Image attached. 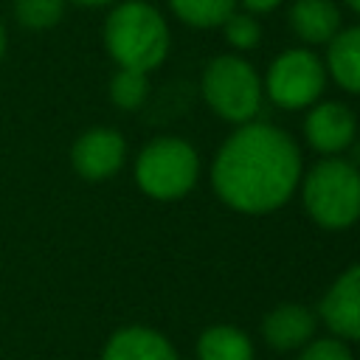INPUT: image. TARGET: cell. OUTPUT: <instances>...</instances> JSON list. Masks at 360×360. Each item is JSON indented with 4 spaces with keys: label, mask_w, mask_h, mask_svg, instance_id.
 <instances>
[{
    "label": "cell",
    "mask_w": 360,
    "mask_h": 360,
    "mask_svg": "<svg viewBox=\"0 0 360 360\" xmlns=\"http://www.w3.org/2000/svg\"><path fill=\"white\" fill-rule=\"evenodd\" d=\"M304 135H307V143L321 155H338L346 146H352L357 135L354 112L340 101L312 104L304 118Z\"/></svg>",
    "instance_id": "cell-9"
},
{
    "label": "cell",
    "mask_w": 360,
    "mask_h": 360,
    "mask_svg": "<svg viewBox=\"0 0 360 360\" xmlns=\"http://www.w3.org/2000/svg\"><path fill=\"white\" fill-rule=\"evenodd\" d=\"M197 177L200 158L194 146L180 138H155L138 152L135 183L152 200H180L194 188Z\"/></svg>",
    "instance_id": "cell-4"
},
{
    "label": "cell",
    "mask_w": 360,
    "mask_h": 360,
    "mask_svg": "<svg viewBox=\"0 0 360 360\" xmlns=\"http://www.w3.org/2000/svg\"><path fill=\"white\" fill-rule=\"evenodd\" d=\"M262 338L276 352H292L315 338V312L304 304H278L262 321Z\"/></svg>",
    "instance_id": "cell-10"
},
{
    "label": "cell",
    "mask_w": 360,
    "mask_h": 360,
    "mask_svg": "<svg viewBox=\"0 0 360 360\" xmlns=\"http://www.w3.org/2000/svg\"><path fill=\"white\" fill-rule=\"evenodd\" d=\"M262 82L250 62L233 53L214 56L202 70V98L219 115L231 124H248L262 107Z\"/></svg>",
    "instance_id": "cell-5"
},
{
    "label": "cell",
    "mask_w": 360,
    "mask_h": 360,
    "mask_svg": "<svg viewBox=\"0 0 360 360\" xmlns=\"http://www.w3.org/2000/svg\"><path fill=\"white\" fill-rule=\"evenodd\" d=\"M68 0H14V20L28 31H48L65 14Z\"/></svg>",
    "instance_id": "cell-17"
},
{
    "label": "cell",
    "mask_w": 360,
    "mask_h": 360,
    "mask_svg": "<svg viewBox=\"0 0 360 360\" xmlns=\"http://www.w3.org/2000/svg\"><path fill=\"white\" fill-rule=\"evenodd\" d=\"M104 48L118 68L155 70L169 53V25L146 0H124L104 20Z\"/></svg>",
    "instance_id": "cell-2"
},
{
    "label": "cell",
    "mask_w": 360,
    "mask_h": 360,
    "mask_svg": "<svg viewBox=\"0 0 360 360\" xmlns=\"http://www.w3.org/2000/svg\"><path fill=\"white\" fill-rule=\"evenodd\" d=\"M326 45H329L326 68H329L332 79L343 90L360 96V25L340 28Z\"/></svg>",
    "instance_id": "cell-13"
},
{
    "label": "cell",
    "mask_w": 360,
    "mask_h": 360,
    "mask_svg": "<svg viewBox=\"0 0 360 360\" xmlns=\"http://www.w3.org/2000/svg\"><path fill=\"white\" fill-rule=\"evenodd\" d=\"M222 31H225V39L236 48V51H250L262 42V25L253 14L248 11H233L225 22H222Z\"/></svg>",
    "instance_id": "cell-18"
},
{
    "label": "cell",
    "mask_w": 360,
    "mask_h": 360,
    "mask_svg": "<svg viewBox=\"0 0 360 360\" xmlns=\"http://www.w3.org/2000/svg\"><path fill=\"white\" fill-rule=\"evenodd\" d=\"M301 183V152L273 124H239L211 163L217 197L239 214H270L281 208Z\"/></svg>",
    "instance_id": "cell-1"
},
{
    "label": "cell",
    "mask_w": 360,
    "mask_h": 360,
    "mask_svg": "<svg viewBox=\"0 0 360 360\" xmlns=\"http://www.w3.org/2000/svg\"><path fill=\"white\" fill-rule=\"evenodd\" d=\"M321 321L340 340H360V264L343 270L321 298Z\"/></svg>",
    "instance_id": "cell-8"
},
{
    "label": "cell",
    "mask_w": 360,
    "mask_h": 360,
    "mask_svg": "<svg viewBox=\"0 0 360 360\" xmlns=\"http://www.w3.org/2000/svg\"><path fill=\"white\" fill-rule=\"evenodd\" d=\"M197 360H256V352L242 329L214 323L197 338Z\"/></svg>",
    "instance_id": "cell-14"
},
{
    "label": "cell",
    "mask_w": 360,
    "mask_h": 360,
    "mask_svg": "<svg viewBox=\"0 0 360 360\" xmlns=\"http://www.w3.org/2000/svg\"><path fill=\"white\" fill-rule=\"evenodd\" d=\"M250 14H264V11H273L281 6V0H239Z\"/></svg>",
    "instance_id": "cell-20"
},
{
    "label": "cell",
    "mask_w": 360,
    "mask_h": 360,
    "mask_svg": "<svg viewBox=\"0 0 360 360\" xmlns=\"http://www.w3.org/2000/svg\"><path fill=\"white\" fill-rule=\"evenodd\" d=\"M290 28L307 45H326L340 31V8L335 0H295Z\"/></svg>",
    "instance_id": "cell-12"
},
{
    "label": "cell",
    "mask_w": 360,
    "mask_h": 360,
    "mask_svg": "<svg viewBox=\"0 0 360 360\" xmlns=\"http://www.w3.org/2000/svg\"><path fill=\"white\" fill-rule=\"evenodd\" d=\"M169 6L191 28H217L236 11V0H169Z\"/></svg>",
    "instance_id": "cell-15"
},
{
    "label": "cell",
    "mask_w": 360,
    "mask_h": 360,
    "mask_svg": "<svg viewBox=\"0 0 360 360\" xmlns=\"http://www.w3.org/2000/svg\"><path fill=\"white\" fill-rule=\"evenodd\" d=\"M346 3H349V8H352V11H357V14H360V0H346Z\"/></svg>",
    "instance_id": "cell-23"
},
{
    "label": "cell",
    "mask_w": 360,
    "mask_h": 360,
    "mask_svg": "<svg viewBox=\"0 0 360 360\" xmlns=\"http://www.w3.org/2000/svg\"><path fill=\"white\" fill-rule=\"evenodd\" d=\"M298 360H354L346 340L340 338H312L307 346H301Z\"/></svg>",
    "instance_id": "cell-19"
},
{
    "label": "cell",
    "mask_w": 360,
    "mask_h": 360,
    "mask_svg": "<svg viewBox=\"0 0 360 360\" xmlns=\"http://www.w3.org/2000/svg\"><path fill=\"white\" fill-rule=\"evenodd\" d=\"M149 96V73L118 68L110 79V101L118 110H138Z\"/></svg>",
    "instance_id": "cell-16"
},
{
    "label": "cell",
    "mask_w": 360,
    "mask_h": 360,
    "mask_svg": "<svg viewBox=\"0 0 360 360\" xmlns=\"http://www.w3.org/2000/svg\"><path fill=\"white\" fill-rule=\"evenodd\" d=\"M326 87V68L307 48L278 53L264 76V93L284 110H304L318 101Z\"/></svg>",
    "instance_id": "cell-6"
},
{
    "label": "cell",
    "mask_w": 360,
    "mask_h": 360,
    "mask_svg": "<svg viewBox=\"0 0 360 360\" xmlns=\"http://www.w3.org/2000/svg\"><path fill=\"white\" fill-rule=\"evenodd\" d=\"M101 360H180V357L158 329L124 326L110 335Z\"/></svg>",
    "instance_id": "cell-11"
},
{
    "label": "cell",
    "mask_w": 360,
    "mask_h": 360,
    "mask_svg": "<svg viewBox=\"0 0 360 360\" xmlns=\"http://www.w3.org/2000/svg\"><path fill=\"white\" fill-rule=\"evenodd\" d=\"M304 208L326 231L352 228L360 219V172L343 158L315 163L301 186Z\"/></svg>",
    "instance_id": "cell-3"
},
{
    "label": "cell",
    "mask_w": 360,
    "mask_h": 360,
    "mask_svg": "<svg viewBox=\"0 0 360 360\" xmlns=\"http://www.w3.org/2000/svg\"><path fill=\"white\" fill-rule=\"evenodd\" d=\"M127 160V141L112 127H90L70 146V166L79 177L101 183L112 177Z\"/></svg>",
    "instance_id": "cell-7"
},
{
    "label": "cell",
    "mask_w": 360,
    "mask_h": 360,
    "mask_svg": "<svg viewBox=\"0 0 360 360\" xmlns=\"http://www.w3.org/2000/svg\"><path fill=\"white\" fill-rule=\"evenodd\" d=\"M3 53H6V25L0 20V59H3Z\"/></svg>",
    "instance_id": "cell-22"
},
{
    "label": "cell",
    "mask_w": 360,
    "mask_h": 360,
    "mask_svg": "<svg viewBox=\"0 0 360 360\" xmlns=\"http://www.w3.org/2000/svg\"><path fill=\"white\" fill-rule=\"evenodd\" d=\"M70 3H76V6H90V8H96V6H107V3H112V0H70Z\"/></svg>",
    "instance_id": "cell-21"
}]
</instances>
